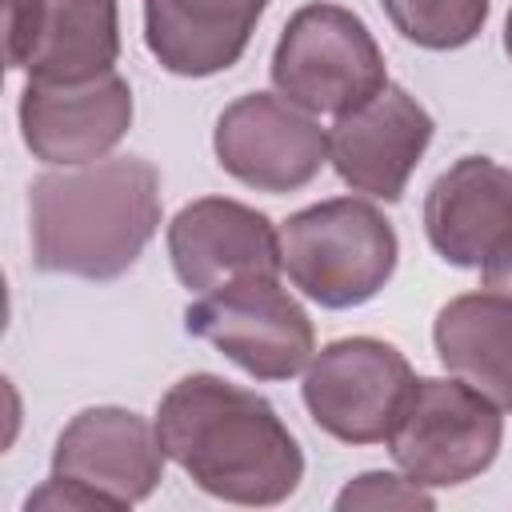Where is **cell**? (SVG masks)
<instances>
[{
    "instance_id": "1",
    "label": "cell",
    "mask_w": 512,
    "mask_h": 512,
    "mask_svg": "<svg viewBox=\"0 0 512 512\" xmlns=\"http://www.w3.org/2000/svg\"><path fill=\"white\" fill-rule=\"evenodd\" d=\"M152 424L164 456L216 500L268 508L304 480V452L280 412L212 372L176 380L160 396Z\"/></svg>"
},
{
    "instance_id": "2",
    "label": "cell",
    "mask_w": 512,
    "mask_h": 512,
    "mask_svg": "<svg viewBox=\"0 0 512 512\" xmlns=\"http://www.w3.org/2000/svg\"><path fill=\"white\" fill-rule=\"evenodd\" d=\"M160 228V172L144 156H104L44 172L28 188L32 264L52 276L116 280Z\"/></svg>"
},
{
    "instance_id": "3",
    "label": "cell",
    "mask_w": 512,
    "mask_h": 512,
    "mask_svg": "<svg viewBox=\"0 0 512 512\" xmlns=\"http://www.w3.org/2000/svg\"><path fill=\"white\" fill-rule=\"evenodd\" d=\"M280 256L292 288L312 304L360 308L392 280L400 240L376 204L332 196L284 220Z\"/></svg>"
},
{
    "instance_id": "4",
    "label": "cell",
    "mask_w": 512,
    "mask_h": 512,
    "mask_svg": "<svg viewBox=\"0 0 512 512\" xmlns=\"http://www.w3.org/2000/svg\"><path fill=\"white\" fill-rule=\"evenodd\" d=\"M268 72L276 92L312 116H340L388 84L384 52L368 24L332 0L304 4L288 16Z\"/></svg>"
},
{
    "instance_id": "5",
    "label": "cell",
    "mask_w": 512,
    "mask_h": 512,
    "mask_svg": "<svg viewBox=\"0 0 512 512\" xmlns=\"http://www.w3.org/2000/svg\"><path fill=\"white\" fill-rule=\"evenodd\" d=\"M500 440L504 420L488 396L456 376H416L384 444L408 480L456 488L492 468Z\"/></svg>"
},
{
    "instance_id": "6",
    "label": "cell",
    "mask_w": 512,
    "mask_h": 512,
    "mask_svg": "<svg viewBox=\"0 0 512 512\" xmlns=\"http://www.w3.org/2000/svg\"><path fill=\"white\" fill-rule=\"evenodd\" d=\"M184 328L252 380H288L316 356V332L280 276H244L184 308Z\"/></svg>"
},
{
    "instance_id": "7",
    "label": "cell",
    "mask_w": 512,
    "mask_h": 512,
    "mask_svg": "<svg viewBox=\"0 0 512 512\" xmlns=\"http://www.w3.org/2000/svg\"><path fill=\"white\" fill-rule=\"evenodd\" d=\"M412 380V364L396 344L376 336H344L308 360L300 396L312 424L332 440L380 444L388 440Z\"/></svg>"
},
{
    "instance_id": "8",
    "label": "cell",
    "mask_w": 512,
    "mask_h": 512,
    "mask_svg": "<svg viewBox=\"0 0 512 512\" xmlns=\"http://www.w3.org/2000/svg\"><path fill=\"white\" fill-rule=\"evenodd\" d=\"M216 164L256 192H296L316 180L328 160V128L280 92H244L212 128Z\"/></svg>"
},
{
    "instance_id": "9",
    "label": "cell",
    "mask_w": 512,
    "mask_h": 512,
    "mask_svg": "<svg viewBox=\"0 0 512 512\" xmlns=\"http://www.w3.org/2000/svg\"><path fill=\"white\" fill-rule=\"evenodd\" d=\"M8 68L44 84H84L116 72V0H4Z\"/></svg>"
},
{
    "instance_id": "10",
    "label": "cell",
    "mask_w": 512,
    "mask_h": 512,
    "mask_svg": "<svg viewBox=\"0 0 512 512\" xmlns=\"http://www.w3.org/2000/svg\"><path fill=\"white\" fill-rule=\"evenodd\" d=\"M428 108L408 96L400 84H384L372 100L340 112L328 128V160L336 176L372 200L396 204L416 172L420 156L432 144Z\"/></svg>"
},
{
    "instance_id": "11",
    "label": "cell",
    "mask_w": 512,
    "mask_h": 512,
    "mask_svg": "<svg viewBox=\"0 0 512 512\" xmlns=\"http://www.w3.org/2000/svg\"><path fill=\"white\" fill-rule=\"evenodd\" d=\"M168 260L176 280L204 296L244 276H280V232L264 212L228 196H200L168 224Z\"/></svg>"
},
{
    "instance_id": "12",
    "label": "cell",
    "mask_w": 512,
    "mask_h": 512,
    "mask_svg": "<svg viewBox=\"0 0 512 512\" xmlns=\"http://www.w3.org/2000/svg\"><path fill=\"white\" fill-rule=\"evenodd\" d=\"M128 128H132V88L120 72L84 84L28 80L20 92L24 148L52 168L104 160L128 136Z\"/></svg>"
},
{
    "instance_id": "13",
    "label": "cell",
    "mask_w": 512,
    "mask_h": 512,
    "mask_svg": "<svg viewBox=\"0 0 512 512\" xmlns=\"http://www.w3.org/2000/svg\"><path fill=\"white\" fill-rule=\"evenodd\" d=\"M164 460L156 424L116 404L76 412L52 448V472L92 488L112 508L148 500L164 480Z\"/></svg>"
},
{
    "instance_id": "14",
    "label": "cell",
    "mask_w": 512,
    "mask_h": 512,
    "mask_svg": "<svg viewBox=\"0 0 512 512\" xmlns=\"http://www.w3.org/2000/svg\"><path fill=\"white\" fill-rule=\"evenodd\" d=\"M424 236L452 268H484L512 240V168L460 156L424 196Z\"/></svg>"
},
{
    "instance_id": "15",
    "label": "cell",
    "mask_w": 512,
    "mask_h": 512,
    "mask_svg": "<svg viewBox=\"0 0 512 512\" xmlns=\"http://www.w3.org/2000/svg\"><path fill=\"white\" fill-rule=\"evenodd\" d=\"M264 8L268 0H144V44L172 76H216L244 56Z\"/></svg>"
},
{
    "instance_id": "16",
    "label": "cell",
    "mask_w": 512,
    "mask_h": 512,
    "mask_svg": "<svg viewBox=\"0 0 512 512\" xmlns=\"http://www.w3.org/2000/svg\"><path fill=\"white\" fill-rule=\"evenodd\" d=\"M432 344L448 376L512 412V300L484 288L452 296L432 320Z\"/></svg>"
},
{
    "instance_id": "17",
    "label": "cell",
    "mask_w": 512,
    "mask_h": 512,
    "mask_svg": "<svg viewBox=\"0 0 512 512\" xmlns=\"http://www.w3.org/2000/svg\"><path fill=\"white\" fill-rule=\"evenodd\" d=\"M392 28L428 52L472 44L488 24V0H380Z\"/></svg>"
},
{
    "instance_id": "18",
    "label": "cell",
    "mask_w": 512,
    "mask_h": 512,
    "mask_svg": "<svg viewBox=\"0 0 512 512\" xmlns=\"http://www.w3.org/2000/svg\"><path fill=\"white\" fill-rule=\"evenodd\" d=\"M436 500L424 492V484L408 480L404 472H360L356 480H348L336 496V508H432Z\"/></svg>"
},
{
    "instance_id": "19",
    "label": "cell",
    "mask_w": 512,
    "mask_h": 512,
    "mask_svg": "<svg viewBox=\"0 0 512 512\" xmlns=\"http://www.w3.org/2000/svg\"><path fill=\"white\" fill-rule=\"evenodd\" d=\"M24 508L32 512V508H52V512H88V508H112L104 496H96L92 488H84V484H76V480H68V476H48L28 500H24Z\"/></svg>"
},
{
    "instance_id": "20",
    "label": "cell",
    "mask_w": 512,
    "mask_h": 512,
    "mask_svg": "<svg viewBox=\"0 0 512 512\" xmlns=\"http://www.w3.org/2000/svg\"><path fill=\"white\" fill-rule=\"evenodd\" d=\"M480 276H484V288H492V292H500V296L512 300V240L480 268Z\"/></svg>"
},
{
    "instance_id": "21",
    "label": "cell",
    "mask_w": 512,
    "mask_h": 512,
    "mask_svg": "<svg viewBox=\"0 0 512 512\" xmlns=\"http://www.w3.org/2000/svg\"><path fill=\"white\" fill-rule=\"evenodd\" d=\"M504 52H508V60H512V12H508V20H504Z\"/></svg>"
}]
</instances>
